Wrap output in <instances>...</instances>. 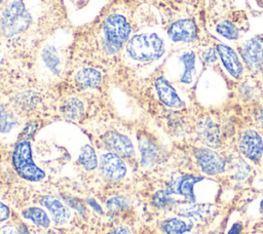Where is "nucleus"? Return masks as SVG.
I'll return each instance as SVG.
<instances>
[{"instance_id": "nucleus-39", "label": "nucleus", "mask_w": 263, "mask_h": 234, "mask_svg": "<svg viewBox=\"0 0 263 234\" xmlns=\"http://www.w3.org/2000/svg\"><path fill=\"white\" fill-rule=\"evenodd\" d=\"M262 61H263V48H262Z\"/></svg>"}, {"instance_id": "nucleus-17", "label": "nucleus", "mask_w": 263, "mask_h": 234, "mask_svg": "<svg viewBox=\"0 0 263 234\" xmlns=\"http://www.w3.org/2000/svg\"><path fill=\"white\" fill-rule=\"evenodd\" d=\"M76 83L82 89L97 87L102 79V75L98 70L91 68H84L77 72Z\"/></svg>"}, {"instance_id": "nucleus-25", "label": "nucleus", "mask_w": 263, "mask_h": 234, "mask_svg": "<svg viewBox=\"0 0 263 234\" xmlns=\"http://www.w3.org/2000/svg\"><path fill=\"white\" fill-rule=\"evenodd\" d=\"M216 30L221 36L229 40H236L239 37L238 29L229 21H224L218 24Z\"/></svg>"}, {"instance_id": "nucleus-24", "label": "nucleus", "mask_w": 263, "mask_h": 234, "mask_svg": "<svg viewBox=\"0 0 263 234\" xmlns=\"http://www.w3.org/2000/svg\"><path fill=\"white\" fill-rule=\"evenodd\" d=\"M106 207L110 213H118L127 209L128 200L121 195L111 196L106 202Z\"/></svg>"}, {"instance_id": "nucleus-35", "label": "nucleus", "mask_w": 263, "mask_h": 234, "mask_svg": "<svg viewBox=\"0 0 263 234\" xmlns=\"http://www.w3.org/2000/svg\"><path fill=\"white\" fill-rule=\"evenodd\" d=\"M20 234H30V233H29L27 227L24 226V225H22V226L20 227Z\"/></svg>"}, {"instance_id": "nucleus-15", "label": "nucleus", "mask_w": 263, "mask_h": 234, "mask_svg": "<svg viewBox=\"0 0 263 234\" xmlns=\"http://www.w3.org/2000/svg\"><path fill=\"white\" fill-rule=\"evenodd\" d=\"M197 129L201 140L209 147L217 148L220 145V130L218 124L214 120L210 118L202 120L198 124Z\"/></svg>"}, {"instance_id": "nucleus-6", "label": "nucleus", "mask_w": 263, "mask_h": 234, "mask_svg": "<svg viewBox=\"0 0 263 234\" xmlns=\"http://www.w3.org/2000/svg\"><path fill=\"white\" fill-rule=\"evenodd\" d=\"M241 154L252 161H259L263 155V141L259 133L252 129L245 130L238 141Z\"/></svg>"}, {"instance_id": "nucleus-1", "label": "nucleus", "mask_w": 263, "mask_h": 234, "mask_svg": "<svg viewBox=\"0 0 263 234\" xmlns=\"http://www.w3.org/2000/svg\"><path fill=\"white\" fill-rule=\"evenodd\" d=\"M164 50L163 40L155 33L137 34L126 45L128 56L139 62L157 60L164 53Z\"/></svg>"}, {"instance_id": "nucleus-28", "label": "nucleus", "mask_w": 263, "mask_h": 234, "mask_svg": "<svg viewBox=\"0 0 263 234\" xmlns=\"http://www.w3.org/2000/svg\"><path fill=\"white\" fill-rule=\"evenodd\" d=\"M202 57L203 61L208 64H213L216 62L217 56H216V52L214 51L213 48H208L203 53H202Z\"/></svg>"}, {"instance_id": "nucleus-33", "label": "nucleus", "mask_w": 263, "mask_h": 234, "mask_svg": "<svg viewBox=\"0 0 263 234\" xmlns=\"http://www.w3.org/2000/svg\"><path fill=\"white\" fill-rule=\"evenodd\" d=\"M241 229H242V226L240 223H234L232 227L229 229L228 234H240Z\"/></svg>"}, {"instance_id": "nucleus-4", "label": "nucleus", "mask_w": 263, "mask_h": 234, "mask_svg": "<svg viewBox=\"0 0 263 234\" xmlns=\"http://www.w3.org/2000/svg\"><path fill=\"white\" fill-rule=\"evenodd\" d=\"M30 24V14L24 3L20 0L11 2L3 12L1 25L6 35H14L23 32Z\"/></svg>"}, {"instance_id": "nucleus-34", "label": "nucleus", "mask_w": 263, "mask_h": 234, "mask_svg": "<svg viewBox=\"0 0 263 234\" xmlns=\"http://www.w3.org/2000/svg\"><path fill=\"white\" fill-rule=\"evenodd\" d=\"M88 203H89L93 208H96V210H97L98 212H100V213H102V212H103V211H102L101 206L97 203V201H96V200H89V201H88Z\"/></svg>"}, {"instance_id": "nucleus-40", "label": "nucleus", "mask_w": 263, "mask_h": 234, "mask_svg": "<svg viewBox=\"0 0 263 234\" xmlns=\"http://www.w3.org/2000/svg\"><path fill=\"white\" fill-rule=\"evenodd\" d=\"M2 1H3V0H0V4H1V3H2Z\"/></svg>"}, {"instance_id": "nucleus-21", "label": "nucleus", "mask_w": 263, "mask_h": 234, "mask_svg": "<svg viewBox=\"0 0 263 234\" xmlns=\"http://www.w3.org/2000/svg\"><path fill=\"white\" fill-rule=\"evenodd\" d=\"M25 219L32 221L35 225L43 228H47L50 225V220L47 213L39 207H28L22 212Z\"/></svg>"}, {"instance_id": "nucleus-29", "label": "nucleus", "mask_w": 263, "mask_h": 234, "mask_svg": "<svg viewBox=\"0 0 263 234\" xmlns=\"http://www.w3.org/2000/svg\"><path fill=\"white\" fill-rule=\"evenodd\" d=\"M10 216V210L7 205L0 201V222L6 221Z\"/></svg>"}, {"instance_id": "nucleus-19", "label": "nucleus", "mask_w": 263, "mask_h": 234, "mask_svg": "<svg viewBox=\"0 0 263 234\" xmlns=\"http://www.w3.org/2000/svg\"><path fill=\"white\" fill-rule=\"evenodd\" d=\"M78 163L85 170H92L98 166V158L95 149L90 145H84L78 155Z\"/></svg>"}, {"instance_id": "nucleus-8", "label": "nucleus", "mask_w": 263, "mask_h": 234, "mask_svg": "<svg viewBox=\"0 0 263 234\" xmlns=\"http://www.w3.org/2000/svg\"><path fill=\"white\" fill-rule=\"evenodd\" d=\"M103 143L106 149L120 157H132L135 154V148L132 141L124 134L117 131H108L103 136Z\"/></svg>"}, {"instance_id": "nucleus-13", "label": "nucleus", "mask_w": 263, "mask_h": 234, "mask_svg": "<svg viewBox=\"0 0 263 234\" xmlns=\"http://www.w3.org/2000/svg\"><path fill=\"white\" fill-rule=\"evenodd\" d=\"M241 56L248 67L255 71L259 69L262 61V47L257 38L248 40L241 48Z\"/></svg>"}, {"instance_id": "nucleus-14", "label": "nucleus", "mask_w": 263, "mask_h": 234, "mask_svg": "<svg viewBox=\"0 0 263 234\" xmlns=\"http://www.w3.org/2000/svg\"><path fill=\"white\" fill-rule=\"evenodd\" d=\"M41 203L45 208H47V210L51 215L52 220L57 224H60V225L66 224L70 220L71 218L70 210L59 199L52 196L46 195L41 198Z\"/></svg>"}, {"instance_id": "nucleus-12", "label": "nucleus", "mask_w": 263, "mask_h": 234, "mask_svg": "<svg viewBox=\"0 0 263 234\" xmlns=\"http://www.w3.org/2000/svg\"><path fill=\"white\" fill-rule=\"evenodd\" d=\"M216 49L227 72L233 78H239L242 73V66L236 52L231 47L224 44H218Z\"/></svg>"}, {"instance_id": "nucleus-20", "label": "nucleus", "mask_w": 263, "mask_h": 234, "mask_svg": "<svg viewBox=\"0 0 263 234\" xmlns=\"http://www.w3.org/2000/svg\"><path fill=\"white\" fill-rule=\"evenodd\" d=\"M184 65V72L181 77V82L189 84L192 82L193 75L195 73V53L193 51H187L180 57Z\"/></svg>"}, {"instance_id": "nucleus-11", "label": "nucleus", "mask_w": 263, "mask_h": 234, "mask_svg": "<svg viewBox=\"0 0 263 234\" xmlns=\"http://www.w3.org/2000/svg\"><path fill=\"white\" fill-rule=\"evenodd\" d=\"M155 89L159 100L167 107L180 109L184 107V102L180 99L175 88L163 77H158L155 80Z\"/></svg>"}, {"instance_id": "nucleus-2", "label": "nucleus", "mask_w": 263, "mask_h": 234, "mask_svg": "<svg viewBox=\"0 0 263 234\" xmlns=\"http://www.w3.org/2000/svg\"><path fill=\"white\" fill-rule=\"evenodd\" d=\"M104 32V49L108 53L117 52L127 41L130 26L127 20L121 14L109 15L103 26Z\"/></svg>"}, {"instance_id": "nucleus-30", "label": "nucleus", "mask_w": 263, "mask_h": 234, "mask_svg": "<svg viewBox=\"0 0 263 234\" xmlns=\"http://www.w3.org/2000/svg\"><path fill=\"white\" fill-rule=\"evenodd\" d=\"M108 234H132L130 230L126 226H118L112 229Z\"/></svg>"}, {"instance_id": "nucleus-3", "label": "nucleus", "mask_w": 263, "mask_h": 234, "mask_svg": "<svg viewBox=\"0 0 263 234\" xmlns=\"http://www.w3.org/2000/svg\"><path fill=\"white\" fill-rule=\"evenodd\" d=\"M12 164L17 174L30 182H39L45 178V172L39 168L32 157L31 144L23 140L16 144L12 152Z\"/></svg>"}, {"instance_id": "nucleus-38", "label": "nucleus", "mask_w": 263, "mask_h": 234, "mask_svg": "<svg viewBox=\"0 0 263 234\" xmlns=\"http://www.w3.org/2000/svg\"><path fill=\"white\" fill-rule=\"evenodd\" d=\"M46 234H57L55 232H53V231H48Z\"/></svg>"}, {"instance_id": "nucleus-23", "label": "nucleus", "mask_w": 263, "mask_h": 234, "mask_svg": "<svg viewBox=\"0 0 263 234\" xmlns=\"http://www.w3.org/2000/svg\"><path fill=\"white\" fill-rule=\"evenodd\" d=\"M175 199L172 197V194L167 190H159L154 193L152 196V204L156 208H167L175 203Z\"/></svg>"}, {"instance_id": "nucleus-22", "label": "nucleus", "mask_w": 263, "mask_h": 234, "mask_svg": "<svg viewBox=\"0 0 263 234\" xmlns=\"http://www.w3.org/2000/svg\"><path fill=\"white\" fill-rule=\"evenodd\" d=\"M63 115L68 119H77L83 112V105L77 99H69L62 108Z\"/></svg>"}, {"instance_id": "nucleus-32", "label": "nucleus", "mask_w": 263, "mask_h": 234, "mask_svg": "<svg viewBox=\"0 0 263 234\" xmlns=\"http://www.w3.org/2000/svg\"><path fill=\"white\" fill-rule=\"evenodd\" d=\"M35 129H36V124H34V123L29 124V125H27V126L25 127V129H24V131H23V134H24L25 136L29 138V136H31V135L34 133Z\"/></svg>"}, {"instance_id": "nucleus-27", "label": "nucleus", "mask_w": 263, "mask_h": 234, "mask_svg": "<svg viewBox=\"0 0 263 234\" xmlns=\"http://www.w3.org/2000/svg\"><path fill=\"white\" fill-rule=\"evenodd\" d=\"M14 124L15 120L10 113L6 111L0 112V132L9 131L14 126Z\"/></svg>"}, {"instance_id": "nucleus-5", "label": "nucleus", "mask_w": 263, "mask_h": 234, "mask_svg": "<svg viewBox=\"0 0 263 234\" xmlns=\"http://www.w3.org/2000/svg\"><path fill=\"white\" fill-rule=\"evenodd\" d=\"M197 165L208 176H217L225 171L226 162L217 152L209 148H197L193 152Z\"/></svg>"}, {"instance_id": "nucleus-9", "label": "nucleus", "mask_w": 263, "mask_h": 234, "mask_svg": "<svg viewBox=\"0 0 263 234\" xmlns=\"http://www.w3.org/2000/svg\"><path fill=\"white\" fill-rule=\"evenodd\" d=\"M203 178L199 176H182L174 180L167 187V191L173 194H178L183 196L186 201L195 202L196 197L194 194L195 184L202 181Z\"/></svg>"}, {"instance_id": "nucleus-16", "label": "nucleus", "mask_w": 263, "mask_h": 234, "mask_svg": "<svg viewBox=\"0 0 263 234\" xmlns=\"http://www.w3.org/2000/svg\"><path fill=\"white\" fill-rule=\"evenodd\" d=\"M213 206L210 204H201L196 202L185 201L178 207L179 215L186 218H194L204 220L213 212Z\"/></svg>"}, {"instance_id": "nucleus-31", "label": "nucleus", "mask_w": 263, "mask_h": 234, "mask_svg": "<svg viewBox=\"0 0 263 234\" xmlns=\"http://www.w3.org/2000/svg\"><path fill=\"white\" fill-rule=\"evenodd\" d=\"M0 234H20V231H17L12 226H4L0 228Z\"/></svg>"}, {"instance_id": "nucleus-36", "label": "nucleus", "mask_w": 263, "mask_h": 234, "mask_svg": "<svg viewBox=\"0 0 263 234\" xmlns=\"http://www.w3.org/2000/svg\"><path fill=\"white\" fill-rule=\"evenodd\" d=\"M258 120L263 124V110H261V111H260L259 116H258Z\"/></svg>"}, {"instance_id": "nucleus-18", "label": "nucleus", "mask_w": 263, "mask_h": 234, "mask_svg": "<svg viewBox=\"0 0 263 234\" xmlns=\"http://www.w3.org/2000/svg\"><path fill=\"white\" fill-rule=\"evenodd\" d=\"M192 227L193 224L190 221H186L180 218H172L165 220L161 225L163 232L166 234H185L190 232Z\"/></svg>"}, {"instance_id": "nucleus-37", "label": "nucleus", "mask_w": 263, "mask_h": 234, "mask_svg": "<svg viewBox=\"0 0 263 234\" xmlns=\"http://www.w3.org/2000/svg\"><path fill=\"white\" fill-rule=\"evenodd\" d=\"M260 209H261V211H263V199L260 202Z\"/></svg>"}, {"instance_id": "nucleus-26", "label": "nucleus", "mask_w": 263, "mask_h": 234, "mask_svg": "<svg viewBox=\"0 0 263 234\" xmlns=\"http://www.w3.org/2000/svg\"><path fill=\"white\" fill-rule=\"evenodd\" d=\"M142 150V164L145 166L152 165L156 158L157 152L152 145H145V147H141Z\"/></svg>"}, {"instance_id": "nucleus-7", "label": "nucleus", "mask_w": 263, "mask_h": 234, "mask_svg": "<svg viewBox=\"0 0 263 234\" xmlns=\"http://www.w3.org/2000/svg\"><path fill=\"white\" fill-rule=\"evenodd\" d=\"M100 170L102 176L110 181H118L126 174V165L120 156L108 152L100 158Z\"/></svg>"}, {"instance_id": "nucleus-10", "label": "nucleus", "mask_w": 263, "mask_h": 234, "mask_svg": "<svg viewBox=\"0 0 263 234\" xmlns=\"http://www.w3.org/2000/svg\"><path fill=\"white\" fill-rule=\"evenodd\" d=\"M170 38L174 42H191L197 37V29L192 20H179L171 25L167 30Z\"/></svg>"}]
</instances>
